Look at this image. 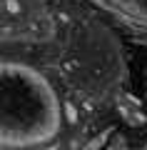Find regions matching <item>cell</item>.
<instances>
[{"mask_svg": "<svg viewBox=\"0 0 147 150\" xmlns=\"http://www.w3.org/2000/svg\"><path fill=\"white\" fill-rule=\"evenodd\" d=\"M3 143L35 145L53 138L60 125V105L53 85L40 73L23 65H3Z\"/></svg>", "mask_w": 147, "mask_h": 150, "instance_id": "6da1fadb", "label": "cell"}, {"mask_svg": "<svg viewBox=\"0 0 147 150\" xmlns=\"http://www.w3.org/2000/svg\"><path fill=\"white\" fill-rule=\"evenodd\" d=\"M120 3L127 5V8H135L140 13H147V0H120Z\"/></svg>", "mask_w": 147, "mask_h": 150, "instance_id": "7a4b0ae2", "label": "cell"}]
</instances>
